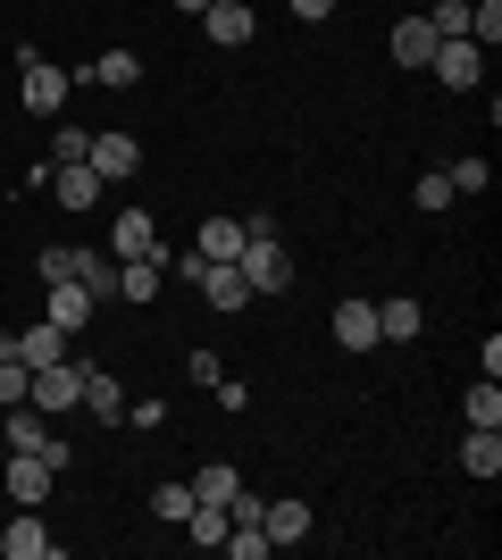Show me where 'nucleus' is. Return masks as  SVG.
<instances>
[{
    "instance_id": "16",
    "label": "nucleus",
    "mask_w": 502,
    "mask_h": 560,
    "mask_svg": "<svg viewBox=\"0 0 502 560\" xmlns=\"http://www.w3.org/2000/svg\"><path fill=\"white\" fill-rule=\"evenodd\" d=\"M75 401H84L93 419H126V385L109 369H84V394H75Z\"/></svg>"
},
{
    "instance_id": "31",
    "label": "nucleus",
    "mask_w": 502,
    "mask_h": 560,
    "mask_svg": "<svg viewBox=\"0 0 502 560\" xmlns=\"http://www.w3.org/2000/svg\"><path fill=\"white\" fill-rule=\"evenodd\" d=\"M428 25L444 34V43H453V34H469V0H435V9H428Z\"/></svg>"
},
{
    "instance_id": "25",
    "label": "nucleus",
    "mask_w": 502,
    "mask_h": 560,
    "mask_svg": "<svg viewBox=\"0 0 502 560\" xmlns=\"http://www.w3.org/2000/svg\"><path fill=\"white\" fill-rule=\"evenodd\" d=\"M235 486H243V477L218 460V468H201V477H192V502H235Z\"/></svg>"
},
{
    "instance_id": "3",
    "label": "nucleus",
    "mask_w": 502,
    "mask_h": 560,
    "mask_svg": "<svg viewBox=\"0 0 502 560\" xmlns=\"http://www.w3.org/2000/svg\"><path fill=\"white\" fill-rule=\"evenodd\" d=\"M50 486H59V460H43V452H9V502H17V511L50 502Z\"/></svg>"
},
{
    "instance_id": "23",
    "label": "nucleus",
    "mask_w": 502,
    "mask_h": 560,
    "mask_svg": "<svg viewBox=\"0 0 502 560\" xmlns=\"http://www.w3.org/2000/svg\"><path fill=\"white\" fill-rule=\"evenodd\" d=\"M469 43H478V50L502 43V0H469Z\"/></svg>"
},
{
    "instance_id": "2",
    "label": "nucleus",
    "mask_w": 502,
    "mask_h": 560,
    "mask_svg": "<svg viewBox=\"0 0 502 560\" xmlns=\"http://www.w3.org/2000/svg\"><path fill=\"white\" fill-rule=\"evenodd\" d=\"M428 68H435V84H453V93H478V84H486V50L469 43V34H453V43H435Z\"/></svg>"
},
{
    "instance_id": "13",
    "label": "nucleus",
    "mask_w": 502,
    "mask_h": 560,
    "mask_svg": "<svg viewBox=\"0 0 502 560\" xmlns=\"http://www.w3.org/2000/svg\"><path fill=\"white\" fill-rule=\"evenodd\" d=\"M109 252H118V259L160 252V234H151V210H118V218H109Z\"/></svg>"
},
{
    "instance_id": "29",
    "label": "nucleus",
    "mask_w": 502,
    "mask_h": 560,
    "mask_svg": "<svg viewBox=\"0 0 502 560\" xmlns=\"http://www.w3.org/2000/svg\"><path fill=\"white\" fill-rule=\"evenodd\" d=\"M444 185H453V192H486V185H494V167H486V160H453V167H444Z\"/></svg>"
},
{
    "instance_id": "12",
    "label": "nucleus",
    "mask_w": 502,
    "mask_h": 560,
    "mask_svg": "<svg viewBox=\"0 0 502 560\" xmlns=\"http://www.w3.org/2000/svg\"><path fill=\"white\" fill-rule=\"evenodd\" d=\"M460 468L494 486V477H502V427H469V435H460Z\"/></svg>"
},
{
    "instance_id": "24",
    "label": "nucleus",
    "mask_w": 502,
    "mask_h": 560,
    "mask_svg": "<svg viewBox=\"0 0 502 560\" xmlns=\"http://www.w3.org/2000/svg\"><path fill=\"white\" fill-rule=\"evenodd\" d=\"M460 410H469V427H502V385H494V376H478V394L460 401Z\"/></svg>"
},
{
    "instance_id": "1",
    "label": "nucleus",
    "mask_w": 502,
    "mask_h": 560,
    "mask_svg": "<svg viewBox=\"0 0 502 560\" xmlns=\"http://www.w3.org/2000/svg\"><path fill=\"white\" fill-rule=\"evenodd\" d=\"M68 84H75V75L50 68L43 50H17V101H25L34 117H59V109H68Z\"/></svg>"
},
{
    "instance_id": "7",
    "label": "nucleus",
    "mask_w": 502,
    "mask_h": 560,
    "mask_svg": "<svg viewBox=\"0 0 502 560\" xmlns=\"http://www.w3.org/2000/svg\"><path fill=\"white\" fill-rule=\"evenodd\" d=\"M84 167H93L101 185H118V176H135V167H143V142H135V135H93Z\"/></svg>"
},
{
    "instance_id": "20",
    "label": "nucleus",
    "mask_w": 502,
    "mask_h": 560,
    "mask_svg": "<svg viewBox=\"0 0 502 560\" xmlns=\"http://www.w3.org/2000/svg\"><path fill=\"white\" fill-rule=\"evenodd\" d=\"M201 259H235L243 252V218H201V243H192Z\"/></svg>"
},
{
    "instance_id": "36",
    "label": "nucleus",
    "mask_w": 502,
    "mask_h": 560,
    "mask_svg": "<svg viewBox=\"0 0 502 560\" xmlns=\"http://www.w3.org/2000/svg\"><path fill=\"white\" fill-rule=\"evenodd\" d=\"M176 9H185V18H201V9H210V0H176Z\"/></svg>"
},
{
    "instance_id": "22",
    "label": "nucleus",
    "mask_w": 502,
    "mask_h": 560,
    "mask_svg": "<svg viewBox=\"0 0 502 560\" xmlns=\"http://www.w3.org/2000/svg\"><path fill=\"white\" fill-rule=\"evenodd\" d=\"M34 277H43V284H75V277H84V252H75V243H50V252L34 259Z\"/></svg>"
},
{
    "instance_id": "8",
    "label": "nucleus",
    "mask_w": 502,
    "mask_h": 560,
    "mask_svg": "<svg viewBox=\"0 0 502 560\" xmlns=\"http://www.w3.org/2000/svg\"><path fill=\"white\" fill-rule=\"evenodd\" d=\"M0 560H59V536H50L34 511L9 518V536H0Z\"/></svg>"
},
{
    "instance_id": "21",
    "label": "nucleus",
    "mask_w": 502,
    "mask_h": 560,
    "mask_svg": "<svg viewBox=\"0 0 502 560\" xmlns=\"http://www.w3.org/2000/svg\"><path fill=\"white\" fill-rule=\"evenodd\" d=\"M185 536L201 544V552H218V544H226V502H192V511H185Z\"/></svg>"
},
{
    "instance_id": "18",
    "label": "nucleus",
    "mask_w": 502,
    "mask_h": 560,
    "mask_svg": "<svg viewBox=\"0 0 502 560\" xmlns=\"http://www.w3.org/2000/svg\"><path fill=\"white\" fill-rule=\"evenodd\" d=\"M84 75H93V84H109V93H126V84H143V59H135V50H101V59H93V68H84Z\"/></svg>"
},
{
    "instance_id": "32",
    "label": "nucleus",
    "mask_w": 502,
    "mask_h": 560,
    "mask_svg": "<svg viewBox=\"0 0 502 560\" xmlns=\"http://www.w3.org/2000/svg\"><path fill=\"white\" fill-rule=\"evenodd\" d=\"M25 394H34V369H25V360H0V401H9V410H17Z\"/></svg>"
},
{
    "instance_id": "6",
    "label": "nucleus",
    "mask_w": 502,
    "mask_h": 560,
    "mask_svg": "<svg viewBox=\"0 0 502 560\" xmlns=\"http://www.w3.org/2000/svg\"><path fill=\"white\" fill-rule=\"evenodd\" d=\"M43 185H50V201H59V210H93L101 192H109V185H101V176H93L84 160H68V167H43Z\"/></svg>"
},
{
    "instance_id": "10",
    "label": "nucleus",
    "mask_w": 502,
    "mask_h": 560,
    "mask_svg": "<svg viewBox=\"0 0 502 560\" xmlns=\"http://www.w3.org/2000/svg\"><path fill=\"white\" fill-rule=\"evenodd\" d=\"M335 343L343 351H377V302H335Z\"/></svg>"
},
{
    "instance_id": "34",
    "label": "nucleus",
    "mask_w": 502,
    "mask_h": 560,
    "mask_svg": "<svg viewBox=\"0 0 502 560\" xmlns=\"http://www.w3.org/2000/svg\"><path fill=\"white\" fill-rule=\"evenodd\" d=\"M218 410H252V385H243V376H218Z\"/></svg>"
},
{
    "instance_id": "28",
    "label": "nucleus",
    "mask_w": 502,
    "mask_h": 560,
    "mask_svg": "<svg viewBox=\"0 0 502 560\" xmlns=\"http://www.w3.org/2000/svg\"><path fill=\"white\" fill-rule=\"evenodd\" d=\"M75 284H84L93 302H118V268H109V259H93V252H84V277H75Z\"/></svg>"
},
{
    "instance_id": "15",
    "label": "nucleus",
    "mask_w": 502,
    "mask_h": 560,
    "mask_svg": "<svg viewBox=\"0 0 502 560\" xmlns=\"http://www.w3.org/2000/svg\"><path fill=\"white\" fill-rule=\"evenodd\" d=\"M435 43H444V34H435L428 18H402V25H394V59H402V68H428Z\"/></svg>"
},
{
    "instance_id": "11",
    "label": "nucleus",
    "mask_w": 502,
    "mask_h": 560,
    "mask_svg": "<svg viewBox=\"0 0 502 560\" xmlns=\"http://www.w3.org/2000/svg\"><path fill=\"white\" fill-rule=\"evenodd\" d=\"M167 277V252H143V259H118V302H151Z\"/></svg>"
},
{
    "instance_id": "5",
    "label": "nucleus",
    "mask_w": 502,
    "mask_h": 560,
    "mask_svg": "<svg viewBox=\"0 0 502 560\" xmlns=\"http://www.w3.org/2000/svg\"><path fill=\"white\" fill-rule=\"evenodd\" d=\"M260 536H268V552L302 544V536H311V502H302V493H277V502L260 511Z\"/></svg>"
},
{
    "instance_id": "35",
    "label": "nucleus",
    "mask_w": 502,
    "mask_h": 560,
    "mask_svg": "<svg viewBox=\"0 0 502 560\" xmlns=\"http://www.w3.org/2000/svg\"><path fill=\"white\" fill-rule=\"evenodd\" d=\"M293 18H302V25H327V18H335V0H293Z\"/></svg>"
},
{
    "instance_id": "19",
    "label": "nucleus",
    "mask_w": 502,
    "mask_h": 560,
    "mask_svg": "<svg viewBox=\"0 0 502 560\" xmlns=\"http://www.w3.org/2000/svg\"><path fill=\"white\" fill-rule=\"evenodd\" d=\"M377 343H419V302H377Z\"/></svg>"
},
{
    "instance_id": "33",
    "label": "nucleus",
    "mask_w": 502,
    "mask_h": 560,
    "mask_svg": "<svg viewBox=\"0 0 502 560\" xmlns=\"http://www.w3.org/2000/svg\"><path fill=\"white\" fill-rule=\"evenodd\" d=\"M453 201H460V192L444 185V167H435V176H419V210H453Z\"/></svg>"
},
{
    "instance_id": "4",
    "label": "nucleus",
    "mask_w": 502,
    "mask_h": 560,
    "mask_svg": "<svg viewBox=\"0 0 502 560\" xmlns=\"http://www.w3.org/2000/svg\"><path fill=\"white\" fill-rule=\"evenodd\" d=\"M75 394H84V369H75V360H50V369H34V394L25 401L50 419V410H75Z\"/></svg>"
},
{
    "instance_id": "14",
    "label": "nucleus",
    "mask_w": 502,
    "mask_h": 560,
    "mask_svg": "<svg viewBox=\"0 0 502 560\" xmlns=\"http://www.w3.org/2000/svg\"><path fill=\"white\" fill-rule=\"evenodd\" d=\"M93 310H101V302L84 293V284H50V310H43V318H50V327H68V335H75V327H93Z\"/></svg>"
},
{
    "instance_id": "17",
    "label": "nucleus",
    "mask_w": 502,
    "mask_h": 560,
    "mask_svg": "<svg viewBox=\"0 0 502 560\" xmlns=\"http://www.w3.org/2000/svg\"><path fill=\"white\" fill-rule=\"evenodd\" d=\"M17 360H25V369H50V360H68V327H50V318H43V327H25V335H17Z\"/></svg>"
},
{
    "instance_id": "27",
    "label": "nucleus",
    "mask_w": 502,
    "mask_h": 560,
    "mask_svg": "<svg viewBox=\"0 0 502 560\" xmlns=\"http://www.w3.org/2000/svg\"><path fill=\"white\" fill-rule=\"evenodd\" d=\"M84 151H93V135H84V126H50V167L84 160Z\"/></svg>"
},
{
    "instance_id": "9",
    "label": "nucleus",
    "mask_w": 502,
    "mask_h": 560,
    "mask_svg": "<svg viewBox=\"0 0 502 560\" xmlns=\"http://www.w3.org/2000/svg\"><path fill=\"white\" fill-rule=\"evenodd\" d=\"M201 25H210V43H218V50H243L252 34H260V18H252L243 0H210V9H201Z\"/></svg>"
},
{
    "instance_id": "30",
    "label": "nucleus",
    "mask_w": 502,
    "mask_h": 560,
    "mask_svg": "<svg viewBox=\"0 0 502 560\" xmlns=\"http://www.w3.org/2000/svg\"><path fill=\"white\" fill-rule=\"evenodd\" d=\"M218 552H226V560H268V536H260V527H226Z\"/></svg>"
},
{
    "instance_id": "26",
    "label": "nucleus",
    "mask_w": 502,
    "mask_h": 560,
    "mask_svg": "<svg viewBox=\"0 0 502 560\" xmlns=\"http://www.w3.org/2000/svg\"><path fill=\"white\" fill-rule=\"evenodd\" d=\"M151 511H160L167 527H185V511H192V477H185V486H151Z\"/></svg>"
}]
</instances>
